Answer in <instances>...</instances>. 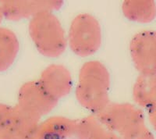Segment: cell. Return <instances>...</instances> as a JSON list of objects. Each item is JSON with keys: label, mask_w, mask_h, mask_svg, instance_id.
I'll return each mask as SVG.
<instances>
[{"label": "cell", "mask_w": 156, "mask_h": 139, "mask_svg": "<svg viewBox=\"0 0 156 139\" xmlns=\"http://www.w3.org/2000/svg\"><path fill=\"white\" fill-rule=\"evenodd\" d=\"M110 75L99 61H88L81 66L76 87L78 102L96 115L109 105Z\"/></svg>", "instance_id": "obj_1"}, {"label": "cell", "mask_w": 156, "mask_h": 139, "mask_svg": "<svg viewBox=\"0 0 156 139\" xmlns=\"http://www.w3.org/2000/svg\"><path fill=\"white\" fill-rule=\"evenodd\" d=\"M29 34L38 52L48 58L60 56L66 50L67 40L60 21L51 12L33 16L29 23Z\"/></svg>", "instance_id": "obj_2"}, {"label": "cell", "mask_w": 156, "mask_h": 139, "mask_svg": "<svg viewBox=\"0 0 156 139\" xmlns=\"http://www.w3.org/2000/svg\"><path fill=\"white\" fill-rule=\"evenodd\" d=\"M101 37V25L97 19L88 13H81L71 23L68 43L76 55L87 57L99 49Z\"/></svg>", "instance_id": "obj_3"}, {"label": "cell", "mask_w": 156, "mask_h": 139, "mask_svg": "<svg viewBox=\"0 0 156 139\" xmlns=\"http://www.w3.org/2000/svg\"><path fill=\"white\" fill-rule=\"evenodd\" d=\"M96 116L105 128L120 137L145 124L141 109L129 103L109 104Z\"/></svg>", "instance_id": "obj_4"}, {"label": "cell", "mask_w": 156, "mask_h": 139, "mask_svg": "<svg viewBox=\"0 0 156 139\" xmlns=\"http://www.w3.org/2000/svg\"><path fill=\"white\" fill-rule=\"evenodd\" d=\"M58 100L48 94L39 81H28L20 87L18 106L26 113L41 119L56 106Z\"/></svg>", "instance_id": "obj_5"}, {"label": "cell", "mask_w": 156, "mask_h": 139, "mask_svg": "<svg viewBox=\"0 0 156 139\" xmlns=\"http://www.w3.org/2000/svg\"><path fill=\"white\" fill-rule=\"evenodd\" d=\"M129 52L140 73H156V31L144 30L135 34L129 44Z\"/></svg>", "instance_id": "obj_6"}, {"label": "cell", "mask_w": 156, "mask_h": 139, "mask_svg": "<svg viewBox=\"0 0 156 139\" xmlns=\"http://www.w3.org/2000/svg\"><path fill=\"white\" fill-rule=\"evenodd\" d=\"M63 5L62 1L58 0H2L0 5L4 17L11 21L33 17L43 12H52L60 9Z\"/></svg>", "instance_id": "obj_7"}, {"label": "cell", "mask_w": 156, "mask_h": 139, "mask_svg": "<svg viewBox=\"0 0 156 139\" xmlns=\"http://www.w3.org/2000/svg\"><path fill=\"white\" fill-rule=\"evenodd\" d=\"M78 120L51 116L30 128L22 139H68L76 135Z\"/></svg>", "instance_id": "obj_8"}, {"label": "cell", "mask_w": 156, "mask_h": 139, "mask_svg": "<svg viewBox=\"0 0 156 139\" xmlns=\"http://www.w3.org/2000/svg\"><path fill=\"white\" fill-rule=\"evenodd\" d=\"M46 92L56 100L66 97L72 89L73 79L69 70L60 64L47 66L38 80Z\"/></svg>", "instance_id": "obj_9"}, {"label": "cell", "mask_w": 156, "mask_h": 139, "mask_svg": "<svg viewBox=\"0 0 156 139\" xmlns=\"http://www.w3.org/2000/svg\"><path fill=\"white\" fill-rule=\"evenodd\" d=\"M18 105L10 107L0 121V139H22L25 134L40 123Z\"/></svg>", "instance_id": "obj_10"}, {"label": "cell", "mask_w": 156, "mask_h": 139, "mask_svg": "<svg viewBox=\"0 0 156 139\" xmlns=\"http://www.w3.org/2000/svg\"><path fill=\"white\" fill-rule=\"evenodd\" d=\"M122 10L128 20L140 23H148L156 16V4L152 0H126Z\"/></svg>", "instance_id": "obj_11"}, {"label": "cell", "mask_w": 156, "mask_h": 139, "mask_svg": "<svg viewBox=\"0 0 156 139\" xmlns=\"http://www.w3.org/2000/svg\"><path fill=\"white\" fill-rule=\"evenodd\" d=\"M134 102L142 108H148L156 98V73H140L133 87Z\"/></svg>", "instance_id": "obj_12"}, {"label": "cell", "mask_w": 156, "mask_h": 139, "mask_svg": "<svg viewBox=\"0 0 156 139\" xmlns=\"http://www.w3.org/2000/svg\"><path fill=\"white\" fill-rule=\"evenodd\" d=\"M20 44L13 31L0 27V72L7 70L12 65L19 52Z\"/></svg>", "instance_id": "obj_13"}, {"label": "cell", "mask_w": 156, "mask_h": 139, "mask_svg": "<svg viewBox=\"0 0 156 139\" xmlns=\"http://www.w3.org/2000/svg\"><path fill=\"white\" fill-rule=\"evenodd\" d=\"M100 124L97 116H90L78 120L75 137L77 139H89L96 127Z\"/></svg>", "instance_id": "obj_14"}, {"label": "cell", "mask_w": 156, "mask_h": 139, "mask_svg": "<svg viewBox=\"0 0 156 139\" xmlns=\"http://www.w3.org/2000/svg\"><path fill=\"white\" fill-rule=\"evenodd\" d=\"M121 139H154V137L144 124L122 136Z\"/></svg>", "instance_id": "obj_15"}, {"label": "cell", "mask_w": 156, "mask_h": 139, "mask_svg": "<svg viewBox=\"0 0 156 139\" xmlns=\"http://www.w3.org/2000/svg\"><path fill=\"white\" fill-rule=\"evenodd\" d=\"M89 139H121V137L105 128L100 122V124L93 131Z\"/></svg>", "instance_id": "obj_16"}, {"label": "cell", "mask_w": 156, "mask_h": 139, "mask_svg": "<svg viewBox=\"0 0 156 139\" xmlns=\"http://www.w3.org/2000/svg\"><path fill=\"white\" fill-rule=\"evenodd\" d=\"M147 117L152 128L156 131V98L147 108Z\"/></svg>", "instance_id": "obj_17"}, {"label": "cell", "mask_w": 156, "mask_h": 139, "mask_svg": "<svg viewBox=\"0 0 156 139\" xmlns=\"http://www.w3.org/2000/svg\"><path fill=\"white\" fill-rule=\"evenodd\" d=\"M9 108H10V106H8L5 104H0V121L4 116V115L6 113V112L9 110Z\"/></svg>", "instance_id": "obj_18"}, {"label": "cell", "mask_w": 156, "mask_h": 139, "mask_svg": "<svg viewBox=\"0 0 156 139\" xmlns=\"http://www.w3.org/2000/svg\"><path fill=\"white\" fill-rule=\"evenodd\" d=\"M3 17H4L3 12H2V7H1V5H0V23H1V22H2V19H3Z\"/></svg>", "instance_id": "obj_19"}]
</instances>
